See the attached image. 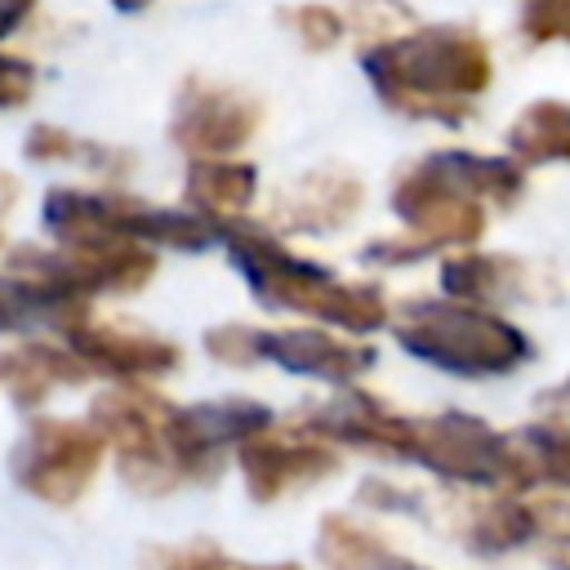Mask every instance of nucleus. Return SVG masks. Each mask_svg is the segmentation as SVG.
<instances>
[{
  "instance_id": "a878e982",
  "label": "nucleus",
  "mask_w": 570,
  "mask_h": 570,
  "mask_svg": "<svg viewBox=\"0 0 570 570\" xmlns=\"http://www.w3.org/2000/svg\"><path fill=\"white\" fill-rule=\"evenodd\" d=\"M107 4H111L116 13H125V18H129V13H142V9H151L156 0H107Z\"/></svg>"
},
{
  "instance_id": "4be33fe9",
  "label": "nucleus",
  "mask_w": 570,
  "mask_h": 570,
  "mask_svg": "<svg viewBox=\"0 0 570 570\" xmlns=\"http://www.w3.org/2000/svg\"><path fill=\"white\" fill-rule=\"evenodd\" d=\"M525 445H530L534 476L543 472V476L570 481V428H530Z\"/></svg>"
},
{
  "instance_id": "f3484780",
  "label": "nucleus",
  "mask_w": 570,
  "mask_h": 570,
  "mask_svg": "<svg viewBox=\"0 0 570 570\" xmlns=\"http://www.w3.org/2000/svg\"><path fill=\"white\" fill-rule=\"evenodd\" d=\"M22 151L36 165H89V169H102V174L129 169V156L125 151H111L102 142H89V138L62 129V125H36L27 134V142H22Z\"/></svg>"
},
{
  "instance_id": "f257e3e1",
  "label": "nucleus",
  "mask_w": 570,
  "mask_h": 570,
  "mask_svg": "<svg viewBox=\"0 0 570 570\" xmlns=\"http://www.w3.org/2000/svg\"><path fill=\"white\" fill-rule=\"evenodd\" d=\"M361 71L374 98L432 125H463L494 85V49L472 22H405L361 45Z\"/></svg>"
},
{
  "instance_id": "aec40b11",
  "label": "nucleus",
  "mask_w": 570,
  "mask_h": 570,
  "mask_svg": "<svg viewBox=\"0 0 570 570\" xmlns=\"http://www.w3.org/2000/svg\"><path fill=\"white\" fill-rule=\"evenodd\" d=\"M142 570H240V561H232L214 543H183V548H147Z\"/></svg>"
},
{
  "instance_id": "6e6552de",
  "label": "nucleus",
  "mask_w": 570,
  "mask_h": 570,
  "mask_svg": "<svg viewBox=\"0 0 570 570\" xmlns=\"http://www.w3.org/2000/svg\"><path fill=\"white\" fill-rule=\"evenodd\" d=\"M263 125V107L258 98L218 85V80H183V89L174 94V116H169V142L178 151H187V160L196 156H236Z\"/></svg>"
},
{
  "instance_id": "393cba45",
  "label": "nucleus",
  "mask_w": 570,
  "mask_h": 570,
  "mask_svg": "<svg viewBox=\"0 0 570 570\" xmlns=\"http://www.w3.org/2000/svg\"><path fill=\"white\" fill-rule=\"evenodd\" d=\"M13 200H18V183H13L9 174H0V214H4Z\"/></svg>"
},
{
  "instance_id": "1a4fd4ad",
  "label": "nucleus",
  "mask_w": 570,
  "mask_h": 570,
  "mask_svg": "<svg viewBox=\"0 0 570 570\" xmlns=\"http://www.w3.org/2000/svg\"><path fill=\"white\" fill-rule=\"evenodd\" d=\"M236 454H240L245 490L258 503H276L281 494H294V490H303V485H312L338 468V454L312 428H285L281 432L276 423H267L263 432L245 436L236 445Z\"/></svg>"
},
{
  "instance_id": "f8f14e48",
  "label": "nucleus",
  "mask_w": 570,
  "mask_h": 570,
  "mask_svg": "<svg viewBox=\"0 0 570 570\" xmlns=\"http://www.w3.org/2000/svg\"><path fill=\"white\" fill-rule=\"evenodd\" d=\"M263 361H276L281 370L303 379L347 383L374 365V352L325 330H263Z\"/></svg>"
},
{
  "instance_id": "5701e85b",
  "label": "nucleus",
  "mask_w": 570,
  "mask_h": 570,
  "mask_svg": "<svg viewBox=\"0 0 570 570\" xmlns=\"http://www.w3.org/2000/svg\"><path fill=\"white\" fill-rule=\"evenodd\" d=\"M36 94V62L0 45V111L27 107Z\"/></svg>"
},
{
  "instance_id": "9d476101",
  "label": "nucleus",
  "mask_w": 570,
  "mask_h": 570,
  "mask_svg": "<svg viewBox=\"0 0 570 570\" xmlns=\"http://www.w3.org/2000/svg\"><path fill=\"white\" fill-rule=\"evenodd\" d=\"M62 338L67 347L89 365V374H111L120 383H134V379H160L169 370H178L183 352L160 338V334H147V330H134V325H111V321H98L89 316V307L62 325Z\"/></svg>"
},
{
  "instance_id": "2eb2a0df",
  "label": "nucleus",
  "mask_w": 570,
  "mask_h": 570,
  "mask_svg": "<svg viewBox=\"0 0 570 570\" xmlns=\"http://www.w3.org/2000/svg\"><path fill=\"white\" fill-rule=\"evenodd\" d=\"M508 156L521 165H570V98H539L508 125Z\"/></svg>"
},
{
  "instance_id": "423d86ee",
  "label": "nucleus",
  "mask_w": 570,
  "mask_h": 570,
  "mask_svg": "<svg viewBox=\"0 0 570 570\" xmlns=\"http://www.w3.org/2000/svg\"><path fill=\"white\" fill-rule=\"evenodd\" d=\"M107 454V441L94 423H71V419H36L22 441L13 445V481L40 499V503H76L85 485L94 481L98 463Z\"/></svg>"
},
{
  "instance_id": "6ab92c4d",
  "label": "nucleus",
  "mask_w": 570,
  "mask_h": 570,
  "mask_svg": "<svg viewBox=\"0 0 570 570\" xmlns=\"http://www.w3.org/2000/svg\"><path fill=\"white\" fill-rule=\"evenodd\" d=\"M517 36L539 45H570V0H517Z\"/></svg>"
},
{
  "instance_id": "9b49d317",
  "label": "nucleus",
  "mask_w": 570,
  "mask_h": 570,
  "mask_svg": "<svg viewBox=\"0 0 570 570\" xmlns=\"http://www.w3.org/2000/svg\"><path fill=\"white\" fill-rule=\"evenodd\" d=\"M361 178H352L347 169H312L303 174L298 183L281 187L276 205H272V218L285 227V232H307V236H321V232H334L343 227L356 209H361Z\"/></svg>"
},
{
  "instance_id": "ddd939ff",
  "label": "nucleus",
  "mask_w": 570,
  "mask_h": 570,
  "mask_svg": "<svg viewBox=\"0 0 570 570\" xmlns=\"http://www.w3.org/2000/svg\"><path fill=\"white\" fill-rule=\"evenodd\" d=\"M254 191H258V169L249 160H236V156H196V160H187L183 200H187L191 214L214 223V232L227 227V223H240L254 205Z\"/></svg>"
},
{
  "instance_id": "0eeeda50",
  "label": "nucleus",
  "mask_w": 570,
  "mask_h": 570,
  "mask_svg": "<svg viewBox=\"0 0 570 570\" xmlns=\"http://www.w3.org/2000/svg\"><path fill=\"white\" fill-rule=\"evenodd\" d=\"M405 459H419L423 468L454 476V481H476V485H494V481H525L534 476L521 454L517 441L499 436L494 428H485L481 419L468 414H436V419H410V450Z\"/></svg>"
},
{
  "instance_id": "b1692460",
  "label": "nucleus",
  "mask_w": 570,
  "mask_h": 570,
  "mask_svg": "<svg viewBox=\"0 0 570 570\" xmlns=\"http://www.w3.org/2000/svg\"><path fill=\"white\" fill-rule=\"evenodd\" d=\"M36 9H40V0H0V45L9 36H18L36 18Z\"/></svg>"
},
{
  "instance_id": "bb28decb",
  "label": "nucleus",
  "mask_w": 570,
  "mask_h": 570,
  "mask_svg": "<svg viewBox=\"0 0 570 570\" xmlns=\"http://www.w3.org/2000/svg\"><path fill=\"white\" fill-rule=\"evenodd\" d=\"M552 561H557L561 570H570V539H566L561 548H552Z\"/></svg>"
},
{
  "instance_id": "39448f33",
  "label": "nucleus",
  "mask_w": 570,
  "mask_h": 570,
  "mask_svg": "<svg viewBox=\"0 0 570 570\" xmlns=\"http://www.w3.org/2000/svg\"><path fill=\"white\" fill-rule=\"evenodd\" d=\"M396 343L450 374H503L530 356V343L517 325L485 316L463 303H410L392 321Z\"/></svg>"
},
{
  "instance_id": "7ed1b4c3",
  "label": "nucleus",
  "mask_w": 570,
  "mask_h": 570,
  "mask_svg": "<svg viewBox=\"0 0 570 570\" xmlns=\"http://www.w3.org/2000/svg\"><path fill=\"white\" fill-rule=\"evenodd\" d=\"M218 240L227 245V258L240 267V276L249 281V289L267 307L298 312V316L343 325V330H361V334L387 321V303L374 285L338 281L330 267L285 249L267 227H249L240 218V223L218 227Z\"/></svg>"
},
{
  "instance_id": "cd10ccee",
  "label": "nucleus",
  "mask_w": 570,
  "mask_h": 570,
  "mask_svg": "<svg viewBox=\"0 0 570 570\" xmlns=\"http://www.w3.org/2000/svg\"><path fill=\"white\" fill-rule=\"evenodd\" d=\"M240 570H298V566H240Z\"/></svg>"
},
{
  "instance_id": "f03ea898",
  "label": "nucleus",
  "mask_w": 570,
  "mask_h": 570,
  "mask_svg": "<svg viewBox=\"0 0 570 570\" xmlns=\"http://www.w3.org/2000/svg\"><path fill=\"white\" fill-rule=\"evenodd\" d=\"M525 191V165L512 156L428 151L392 183V214L405 223L401 240H370L365 263H405L436 245H472L485 232L490 209L517 205Z\"/></svg>"
},
{
  "instance_id": "4468645a",
  "label": "nucleus",
  "mask_w": 570,
  "mask_h": 570,
  "mask_svg": "<svg viewBox=\"0 0 570 570\" xmlns=\"http://www.w3.org/2000/svg\"><path fill=\"white\" fill-rule=\"evenodd\" d=\"M89 379V365L67 347H13V352H0V392H9L13 405H36L49 396V387L58 383H85Z\"/></svg>"
},
{
  "instance_id": "dca6fc26",
  "label": "nucleus",
  "mask_w": 570,
  "mask_h": 570,
  "mask_svg": "<svg viewBox=\"0 0 570 570\" xmlns=\"http://www.w3.org/2000/svg\"><path fill=\"white\" fill-rule=\"evenodd\" d=\"M316 552L330 570H423V566H410L405 557H396L383 539H374V530H365L338 512L321 521Z\"/></svg>"
},
{
  "instance_id": "412c9836",
  "label": "nucleus",
  "mask_w": 570,
  "mask_h": 570,
  "mask_svg": "<svg viewBox=\"0 0 570 570\" xmlns=\"http://www.w3.org/2000/svg\"><path fill=\"white\" fill-rule=\"evenodd\" d=\"M205 347L223 365H254V361H263V330L258 325H218L205 334Z\"/></svg>"
},
{
  "instance_id": "a211bd4d",
  "label": "nucleus",
  "mask_w": 570,
  "mask_h": 570,
  "mask_svg": "<svg viewBox=\"0 0 570 570\" xmlns=\"http://www.w3.org/2000/svg\"><path fill=\"white\" fill-rule=\"evenodd\" d=\"M281 22L298 36V45H303L307 53H330L334 45H343V40L352 36L347 13L334 9V4H321V0H303V4L281 9Z\"/></svg>"
},
{
  "instance_id": "20e7f679",
  "label": "nucleus",
  "mask_w": 570,
  "mask_h": 570,
  "mask_svg": "<svg viewBox=\"0 0 570 570\" xmlns=\"http://www.w3.org/2000/svg\"><path fill=\"white\" fill-rule=\"evenodd\" d=\"M45 232L58 245H107V240H138L151 249H205L218 232L200 214L165 209L129 191H85V187H49L40 205Z\"/></svg>"
}]
</instances>
